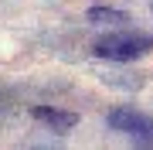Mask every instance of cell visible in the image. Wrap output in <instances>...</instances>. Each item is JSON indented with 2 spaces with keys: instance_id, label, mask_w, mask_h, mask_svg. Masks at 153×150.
Listing matches in <instances>:
<instances>
[{
  "instance_id": "1",
  "label": "cell",
  "mask_w": 153,
  "mask_h": 150,
  "mask_svg": "<svg viewBox=\"0 0 153 150\" xmlns=\"http://www.w3.org/2000/svg\"><path fill=\"white\" fill-rule=\"evenodd\" d=\"M153 51V38L140 31H112L92 41V55L105 61H136Z\"/></svg>"
},
{
  "instance_id": "2",
  "label": "cell",
  "mask_w": 153,
  "mask_h": 150,
  "mask_svg": "<svg viewBox=\"0 0 153 150\" xmlns=\"http://www.w3.org/2000/svg\"><path fill=\"white\" fill-rule=\"evenodd\" d=\"M109 126L119 130V133H129L140 143H153V119L136 113V109H112L109 113Z\"/></svg>"
},
{
  "instance_id": "4",
  "label": "cell",
  "mask_w": 153,
  "mask_h": 150,
  "mask_svg": "<svg viewBox=\"0 0 153 150\" xmlns=\"http://www.w3.org/2000/svg\"><path fill=\"white\" fill-rule=\"evenodd\" d=\"M85 17H88L92 24H109V28L129 24V14H126V10H109V7H88Z\"/></svg>"
},
{
  "instance_id": "3",
  "label": "cell",
  "mask_w": 153,
  "mask_h": 150,
  "mask_svg": "<svg viewBox=\"0 0 153 150\" xmlns=\"http://www.w3.org/2000/svg\"><path fill=\"white\" fill-rule=\"evenodd\" d=\"M31 116L38 119V123H44L51 133H68V130L78 126V113H71V109H55V106H34Z\"/></svg>"
}]
</instances>
